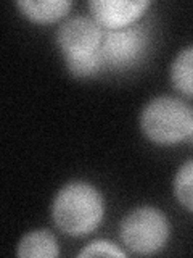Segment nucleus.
<instances>
[{"label":"nucleus","instance_id":"obj_10","mask_svg":"<svg viewBox=\"0 0 193 258\" xmlns=\"http://www.w3.org/2000/svg\"><path fill=\"white\" fill-rule=\"evenodd\" d=\"M172 189L177 202L187 212L193 213V158L179 166L174 176Z\"/></svg>","mask_w":193,"mask_h":258},{"label":"nucleus","instance_id":"obj_5","mask_svg":"<svg viewBox=\"0 0 193 258\" xmlns=\"http://www.w3.org/2000/svg\"><path fill=\"white\" fill-rule=\"evenodd\" d=\"M105 32L92 16L77 15L64 20L56 31V45L64 60L100 50Z\"/></svg>","mask_w":193,"mask_h":258},{"label":"nucleus","instance_id":"obj_13","mask_svg":"<svg viewBox=\"0 0 193 258\" xmlns=\"http://www.w3.org/2000/svg\"><path fill=\"white\" fill-rule=\"evenodd\" d=\"M190 139H191V142H193V134H191V137H190Z\"/></svg>","mask_w":193,"mask_h":258},{"label":"nucleus","instance_id":"obj_6","mask_svg":"<svg viewBox=\"0 0 193 258\" xmlns=\"http://www.w3.org/2000/svg\"><path fill=\"white\" fill-rule=\"evenodd\" d=\"M92 18L103 29L115 31L135 24L148 10V0H90L87 4Z\"/></svg>","mask_w":193,"mask_h":258},{"label":"nucleus","instance_id":"obj_12","mask_svg":"<svg viewBox=\"0 0 193 258\" xmlns=\"http://www.w3.org/2000/svg\"><path fill=\"white\" fill-rule=\"evenodd\" d=\"M79 256H126L127 253L124 250H121L115 242L111 240H92L90 244H87L80 252L77 253Z\"/></svg>","mask_w":193,"mask_h":258},{"label":"nucleus","instance_id":"obj_4","mask_svg":"<svg viewBox=\"0 0 193 258\" xmlns=\"http://www.w3.org/2000/svg\"><path fill=\"white\" fill-rule=\"evenodd\" d=\"M150 34L143 24L105 32L100 52L107 70H127L139 63L148 48Z\"/></svg>","mask_w":193,"mask_h":258},{"label":"nucleus","instance_id":"obj_8","mask_svg":"<svg viewBox=\"0 0 193 258\" xmlns=\"http://www.w3.org/2000/svg\"><path fill=\"white\" fill-rule=\"evenodd\" d=\"M16 7L32 23H55L68 15L72 4L69 0H18Z\"/></svg>","mask_w":193,"mask_h":258},{"label":"nucleus","instance_id":"obj_7","mask_svg":"<svg viewBox=\"0 0 193 258\" xmlns=\"http://www.w3.org/2000/svg\"><path fill=\"white\" fill-rule=\"evenodd\" d=\"M16 255L21 258H56L60 245L48 229H32L20 239Z\"/></svg>","mask_w":193,"mask_h":258},{"label":"nucleus","instance_id":"obj_1","mask_svg":"<svg viewBox=\"0 0 193 258\" xmlns=\"http://www.w3.org/2000/svg\"><path fill=\"white\" fill-rule=\"evenodd\" d=\"M105 216V200L95 185L72 181L55 194L52 218L55 226L69 237H84L100 226Z\"/></svg>","mask_w":193,"mask_h":258},{"label":"nucleus","instance_id":"obj_2","mask_svg":"<svg viewBox=\"0 0 193 258\" xmlns=\"http://www.w3.org/2000/svg\"><path fill=\"white\" fill-rule=\"evenodd\" d=\"M140 129L156 145H175L193 134V110L171 95L151 99L140 113Z\"/></svg>","mask_w":193,"mask_h":258},{"label":"nucleus","instance_id":"obj_3","mask_svg":"<svg viewBox=\"0 0 193 258\" xmlns=\"http://www.w3.org/2000/svg\"><path fill=\"white\" fill-rule=\"evenodd\" d=\"M119 236L129 252L155 255L167 244L171 236L169 218L155 207H137L119 224Z\"/></svg>","mask_w":193,"mask_h":258},{"label":"nucleus","instance_id":"obj_11","mask_svg":"<svg viewBox=\"0 0 193 258\" xmlns=\"http://www.w3.org/2000/svg\"><path fill=\"white\" fill-rule=\"evenodd\" d=\"M66 68L74 78H92L96 76L103 70H107L103 61L102 52L96 50L84 56H74V58H66Z\"/></svg>","mask_w":193,"mask_h":258},{"label":"nucleus","instance_id":"obj_9","mask_svg":"<svg viewBox=\"0 0 193 258\" xmlns=\"http://www.w3.org/2000/svg\"><path fill=\"white\" fill-rule=\"evenodd\" d=\"M169 76H171V83L175 91L193 97V45L182 48L175 55Z\"/></svg>","mask_w":193,"mask_h":258}]
</instances>
